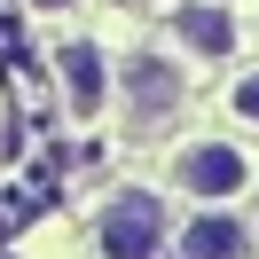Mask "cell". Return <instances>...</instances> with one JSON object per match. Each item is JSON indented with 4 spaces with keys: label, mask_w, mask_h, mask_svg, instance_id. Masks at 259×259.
<instances>
[{
    "label": "cell",
    "mask_w": 259,
    "mask_h": 259,
    "mask_svg": "<svg viewBox=\"0 0 259 259\" xmlns=\"http://www.w3.org/2000/svg\"><path fill=\"white\" fill-rule=\"evenodd\" d=\"M181 39H189L196 55H228L236 48V16H228V8H181Z\"/></svg>",
    "instance_id": "obj_6"
},
{
    "label": "cell",
    "mask_w": 259,
    "mask_h": 259,
    "mask_svg": "<svg viewBox=\"0 0 259 259\" xmlns=\"http://www.w3.org/2000/svg\"><path fill=\"white\" fill-rule=\"evenodd\" d=\"M126 102H134V126H165L181 102V63L165 55H126Z\"/></svg>",
    "instance_id": "obj_3"
},
{
    "label": "cell",
    "mask_w": 259,
    "mask_h": 259,
    "mask_svg": "<svg viewBox=\"0 0 259 259\" xmlns=\"http://www.w3.org/2000/svg\"><path fill=\"white\" fill-rule=\"evenodd\" d=\"M236 118H251V126H259V71H251V79L236 87Z\"/></svg>",
    "instance_id": "obj_7"
},
{
    "label": "cell",
    "mask_w": 259,
    "mask_h": 259,
    "mask_svg": "<svg viewBox=\"0 0 259 259\" xmlns=\"http://www.w3.org/2000/svg\"><path fill=\"white\" fill-rule=\"evenodd\" d=\"M55 79H63L71 110H102V102H110V71H102V48H95V39H63Z\"/></svg>",
    "instance_id": "obj_4"
},
{
    "label": "cell",
    "mask_w": 259,
    "mask_h": 259,
    "mask_svg": "<svg viewBox=\"0 0 259 259\" xmlns=\"http://www.w3.org/2000/svg\"><path fill=\"white\" fill-rule=\"evenodd\" d=\"M95 236H102V259H157L165 251V204L149 189H118L102 204Z\"/></svg>",
    "instance_id": "obj_1"
},
{
    "label": "cell",
    "mask_w": 259,
    "mask_h": 259,
    "mask_svg": "<svg viewBox=\"0 0 259 259\" xmlns=\"http://www.w3.org/2000/svg\"><path fill=\"white\" fill-rule=\"evenodd\" d=\"M251 251V228L236 220V212H204V220H189V236H181V259H243Z\"/></svg>",
    "instance_id": "obj_5"
},
{
    "label": "cell",
    "mask_w": 259,
    "mask_h": 259,
    "mask_svg": "<svg viewBox=\"0 0 259 259\" xmlns=\"http://www.w3.org/2000/svg\"><path fill=\"white\" fill-rule=\"evenodd\" d=\"M32 8H39V16H55V8H79V0H32Z\"/></svg>",
    "instance_id": "obj_8"
},
{
    "label": "cell",
    "mask_w": 259,
    "mask_h": 259,
    "mask_svg": "<svg viewBox=\"0 0 259 259\" xmlns=\"http://www.w3.org/2000/svg\"><path fill=\"white\" fill-rule=\"evenodd\" d=\"M173 181L189 196H236L243 181H251V157H243L236 142H189L173 157Z\"/></svg>",
    "instance_id": "obj_2"
}]
</instances>
